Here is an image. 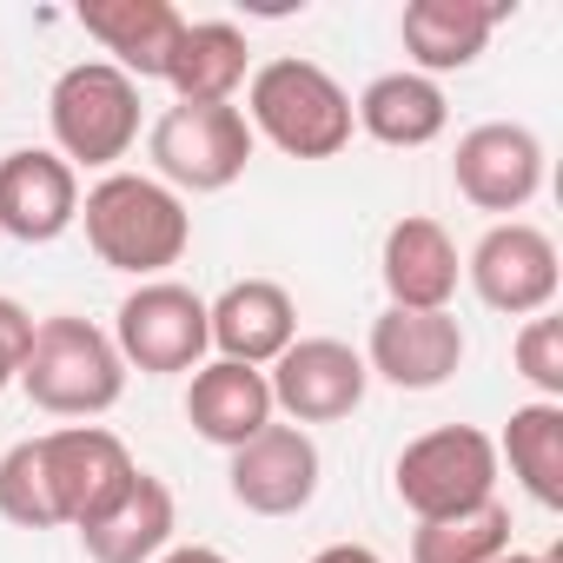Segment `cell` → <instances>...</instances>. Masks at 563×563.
<instances>
[{"label":"cell","instance_id":"7a4b0ae2","mask_svg":"<svg viewBox=\"0 0 563 563\" xmlns=\"http://www.w3.org/2000/svg\"><path fill=\"white\" fill-rule=\"evenodd\" d=\"M245 126L265 133L286 159H339L352 146V93L319 60H265L245 87Z\"/></svg>","mask_w":563,"mask_h":563},{"label":"cell","instance_id":"f546056e","mask_svg":"<svg viewBox=\"0 0 563 563\" xmlns=\"http://www.w3.org/2000/svg\"><path fill=\"white\" fill-rule=\"evenodd\" d=\"M497 563H556V556H530V550H504Z\"/></svg>","mask_w":563,"mask_h":563},{"label":"cell","instance_id":"7c38bea8","mask_svg":"<svg viewBox=\"0 0 563 563\" xmlns=\"http://www.w3.org/2000/svg\"><path fill=\"white\" fill-rule=\"evenodd\" d=\"M319 444L299 431V424H265L252 444L232 451V504L252 510V517H299L312 497H319Z\"/></svg>","mask_w":563,"mask_h":563},{"label":"cell","instance_id":"9a60e30c","mask_svg":"<svg viewBox=\"0 0 563 563\" xmlns=\"http://www.w3.org/2000/svg\"><path fill=\"white\" fill-rule=\"evenodd\" d=\"M206 332H212L219 358L265 372L299 339V306H292V292L278 286V278H239V286H225L206 306Z\"/></svg>","mask_w":563,"mask_h":563},{"label":"cell","instance_id":"3957f363","mask_svg":"<svg viewBox=\"0 0 563 563\" xmlns=\"http://www.w3.org/2000/svg\"><path fill=\"white\" fill-rule=\"evenodd\" d=\"M21 385L47 418H100L126 391V358L113 352V332L60 312L34 325V345L21 358Z\"/></svg>","mask_w":563,"mask_h":563},{"label":"cell","instance_id":"603a6c76","mask_svg":"<svg viewBox=\"0 0 563 563\" xmlns=\"http://www.w3.org/2000/svg\"><path fill=\"white\" fill-rule=\"evenodd\" d=\"M497 457H510V477H517L543 510H563V405H550V398L517 405L510 424H504Z\"/></svg>","mask_w":563,"mask_h":563},{"label":"cell","instance_id":"2e32d148","mask_svg":"<svg viewBox=\"0 0 563 563\" xmlns=\"http://www.w3.org/2000/svg\"><path fill=\"white\" fill-rule=\"evenodd\" d=\"M457 245L438 219L411 212L385 232V252H378V278H385V299L398 312H451V292H457Z\"/></svg>","mask_w":563,"mask_h":563},{"label":"cell","instance_id":"9c48e42d","mask_svg":"<svg viewBox=\"0 0 563 563\" xmlns=\"http://www.w3.org/2000/svg\"><path fill=\"white\" fill-rule=\"evenodd\" d=\"M464 272H471V292H477L490 312H504V319H537V312H550V299H556V286H563L556 245H550V232L530 225V219L490 225V232L471 245Z\"/></svg>","mask_w":563,"mask_h":563},{"label":"cell","instance_id":"f1b7e54d","mask_svg":"<svg viewBox=\"0 0 563 563\" xmlns=\"http://www.w3.org/2000/svg\"><path fill=\"white\" fill-rule=\"evenodd\" d=\"M312 563H385V556H378L372 543H325Z\"/></svg>","mask_w":563,"mask_h":563},{"label":"cell","instance_id":"5bb4252c","mask_svg":"<svg viewBox=\"0 0 563 563\" xmlns=\"http://www.w3.org/2000/svg\"><path fill=\"white\" fill-rule=\"evenodd\" d=\"M80 219V179L60 153L21 146L0 159V232L21 245H54Z\"/></svg>","mask_w":563,"mask_h":563},{"label":"cell","instance_id":"484cf974","mask_svg":"<svg viewBox=\"0 0 563 563\" xmlns=\"http://www.w3.org/2000/svg\"><path fill=\"white\" fill-rule=\"evenodd\" d=\"M517 372L550 405H563V319H550V312L523 319V332H517Z\"/></svg>","mask_w":563,"mask_h":563},{"label":"cell","instance_id":"5b68a950","mask_svg":"<svg viewBox=\"0 0 563 563\" xmlns=\"http://www.w3.org/2000/svg\"><path fill=\"white\" fill-rule=\"evenodd\" d=\"M398 504L431 523V517H457L484 497H497V438H484L477 424H438L424 438H411L391 464Z\"/></svg>","mask_w":563,"mask_h":563},{"label":"cell","instance_id":"e0dca14e","mask_svg":"<svg viewBox=\"0 0 563 563\" xmlns=\"http://www.w3.org/2000/svg\"><path fill=\"white\" fill-rule=\"evenodd\" d=\"M80 27L113 54L126 80H166V60L186 34V14L173 0H87Z\"/></svg>","mask_w":563,"mask_h":563},{"label":"cell","instance_id":"d4e9b609","mask_svg":"<svg viewBox=\"0 0 563 563\" xmlns=\"http://www.w3.org/2000/svg\"><path fill=\"white\" fill-rule=\"evenodd\" d=\"M0 517L21 523V530H60L54 504H47V484H41V464H34V438H21L0 457Z\"/></svg>","mask_w":563,"mask_h":563},{"label":"cell","instance_id":"d6986e66","mask_svg":"<svg viewBox=\"0 0 563 563\" xmlns=\"http://www.w3.org/2000/svg\"><path fill=\"white\" fill-rule=\"evenodd\" d=\"M186 424H192L206 444H219V451L252 444V438L272 424V385H265V372L232 365V358L199 365L192 385H186Z\"/></svg>","mask_w":563,"mask_h":563},{"label":"cell","instance_id":"cb8c5ba5","mask_svg":"<svg viewBox=\"0 0 563 563\" xmlns=\"http://www.w3.org/2000/svg\"><path fill=\"white\" fill-rule=\"evenodd\" d=\"M510 550V510L497 497L457 510V517H431L411 537V563H497Z\"/></svg>","mask_w":563,"mask_h":563},{"label":"cell","instance_id":"44dd1931","mask_svg":"<svg viewBox=\"0 0 563 563\" xmlns=\"http://www.w3.org/2000/svg\"><path fill=\"white\" fill-rule=\"evenodd\" d=\"M352 126H365L378 146H431L444 126H451V100H444V87L438 80H424V74H378L358 100H352Z\"/></svg>","mask_w":563,"mask_h":563},{"label":"cell","instance_id":"ba28073f","mask_svg":"<svg viewBox=\"0 0 563 563\" xmlns=\"http://www.w3.org/2000/svg\"><path fill=\"white\" fill-rule=\"evenodd\" d=\"M34 464H41V484H47V504H54V523H93L126 484H133V451L100 431V424H60L47 438H34Z\"/></svg>","mask_w":563,"mask_h":563},{"label":"cell","instance_id":"4316f807","mask_svg":"<svg viewBox=\"0 0 563 563\" xmlns=\"http://www.w3.org/2000/svg\"><path fill=\"white\" fill-rule=\"evenodd\" d=\"M34 345V312L21 299H0V391L21 378V358Z\"/></svg>","mask_w":563,"mask_h":563},{"label":"cell","instance_id":"52a82bcc","mask_svg":"<svg viewBox=\"0 0 563 563\" xmlns=\"http://www.w3.org/2000/svg\"><path fill=\"white\" fill-rule=\"evenodd\" d=\"M153 173L173 192H225L252 159V126L239 107H166L153 140Z\"/></svg>","mask_w":563,"mask_h":563},{"label":"cell","instance_id":"83f0119b","mask_svg":"<svg viewBox=\"0 0 563 563\" xmlns=\"http://www.w3.org/2000/svg\"><path fill=\"white\" fill-rule=\"evenodd\" d=\"M153 563H232L225 550H212V543H173L166 556H153Z\"/></svg>","mask_w":563,"mask_h":563},{"label":"cell","instance_id":"7402d4cb","mask_svg":"<svg viewBox=\"0 0 563 563\" xmlns=\"http://www.w3.org/2000/svg\"><path fill=\"white\" fill-rule=\"evenodd\" d=\"M245 34L232 21H186L173 60H166V87L179 93V107H232V93L245 87Z\"/></svg>","mask_w":563,"mask_h":563},{"label":"cell","instance_id":"6da1fadb","mask_svg":"<svg viewBox=\"0 0 563 563\" xmlns=\"http://www.w3.org/2000/svg\"><path fill=\"white\" fill-rule=\"evenodd\" d=\"M80 225H87V245L100 265L113 272H133L140 286L159 278L166 265L186 258L192 245V212L173 186L146 179V173H107L87 206H80Z\"/></svg>","mask_w":563,"mask_h":563},{"label":"cell","instance_id":"8992f818","mask_svg":"<svg viewBox=\"0 0 563 563\" xmlns=\"http://www.w3.org/2000/svg\"><path fill=\"white\" fill-rule=\"evenodd\" d=\"M113 352L146 372V378H166V372H199L206 352H212V332H206V299L179 278H146L133 286L113 312Z\"/></svg>","mask_w":563,"mask_h":563},{"label":"cell","instance_id":"4fadbf2b","mask_svg":"<svg viewBox=\"0 0 563 563\" xmlns=\"http://www.w3.org/2000/svg\"><path fill=\"white\" fill-rule=\"evenodd\" d=\"M464 365V325L451 312H398L385 306L365 339V372H378L398 391H438Z\"/></svg>","mask_w":563,"mask_h":563},{"label":"cell","instance_id":"277c9868","mask_svg":"<svg viewBox=\"0 0 563 563\" xmlns=\"http://www.w3.org/2000/svg\"><path fill=\"white\" fill-rule=\"evenodd\" d=\"M54 153L67 166H120L140 140V80H126L113 60H80L47 93Z\"/></svg>","mask_w":563,"mask_h":563},{"label":"cell","instance_id":"ffe728a7","mask_svg":"<svg viewBox=\"0 0 563 563\" xmlns=\"http://www.w3.org/2000/svg\"><path fill=\"white\" fill-rule=\"evenodd\" d=\"M173 523H179L173 490L153 471H133V484L93 523H80V543H87L93 563H153V556H166Z\"/></svg>","mask_w":563,"mask_h":563},{"label":"cell","instance_id":"ac0fdd59","mask_svg":"<svg viewBox=\"0 0 563 563\" xmlns=\"http://www.w3.org/2000/svg\"><path fill=\"white\" fill-rule=\"evenodd\" d=\"M497 21H504V8H490V0H411L398 14V41L411 54V74L438 80V74L471 67L490 47Z\"/></svg>","mask_w":563,"mask_h":563},{"label":"cell","instance_id":"8fae6325","mask_svg":"<svg viewBox=\"0 0 563 563\" xmlns=\"http://www.w3.org/2000/svg\"><path fill=\"white\" fill-rule=\"evenodd\" d=\"M451 179L477 212H523L543 192V140L517 120H484L457 140Z\"/></svg>","mask_w":563,"mask_h":563},{"label":"cell","instance_id":"30bf717a","mask_svg":"<svg viewBox=\"0 0 563 563\" xmlns=\"http://www.w3.org/2000/svg\"><path fill=\"white\" fill-rule=\"evenodd\" d=\"M265 385H272V411H286V418L306 431V424H339V418H352V411L365 405L372 372H365V358H358L345 339H292L286 352L272 358Z\"/></svg>","mask_w":563,"mask_h":563}]
</instances>
